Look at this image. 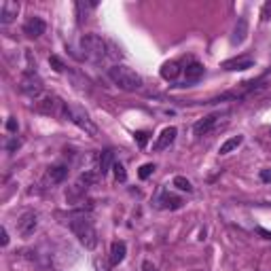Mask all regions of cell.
<instances>
[{
    "instance_id": "1",
    "label": "cell",
    "mask_w": 271,
    "mask_h": 271,
    "mask_svg": "<svg viewBox=\"0 0 271 271\" xmlns=\"http://www.w3.org/2000/svg\"><path fill=\"white\" fill-rule=\"evenodd\" d=\"M81 51L83 58L93 64H102L106 60H121L123 53L112 40H106L97 34H85L81 38Z\"/></svg>"
},
{
    "instance_id": "2",
    "label": "cell",
    "mask_w": 271,
    "mask_h": 271,
    "mask_svg": "<svg viewBox=\"0 0 271 271\" xmlns=\"http://www.w3.org/2000/svg\"><path fill=\"white\" fill-rule=\"evenodd\" d=\"M108 79L117 85L121 91H127V93H134V91H140L144 87V79H142L136 70L127 68L123 64H115L108 68Z\"/></svg>"
},
{
    "instance_id": "3",
    "label": "cell",
    "mask_w": 271,
    "mask_h": 271,
    "mask_svg": "<svg viewBox=\"0 0 271 271\" xmlns=\"http://www.w3.org/2000/svg\"><path fill=\"white\" fill-rule=\"evenodd\" d=\"M68 227H70V231L75 233V237L79 239V244L85 250H95V246H97V231H95L93 220L89 216H85V214L72 216L68 220Z\"/></svg>"
},
{
    "instance_id": "4",
    "label": "cell",
    "mask_w": 271,
    "mask_h": 271,
    "mask_svg": "<svg viewBox=\"0 0 271 271\" xmlns=\"http://www.w3.org/2000/svg\"><path fill=\"white\" fill-rule=\"evenodd\" d=\"M64 119H68V121H72L79 130H83L87 136H91V138H95L97 134H100V130H97V125L93 123V119L89 117V112L85 110L83 106H79V104H68L66 102V106H64Z\"/></svg>"
},
{
    "instance_id": "5",
    "label": "cell",
    "mask_w": 271,
    "mask_h": 271,
    "mask_svg": "<svg viewBox=\"0 0 271 271\" xmlns=\"http://www.w3.org/2000/svg\"><path fill=\"white\" fill-rule=\"evenodd\" d=\"M19 89L30 97H38L45 89V85H42V79L38 77L36 70H26L19 79Z\"/></svg>"
},
{
    "instance_id": "6",
    "label": "cell",
    "mask_w": 271,
    "mask_h": 271,
    "mask_svg": "<svg viewBox=\"0 0 271 271\" xmlns=\"http://www.w3.org/2000/svg\"><path fill=\"white\" fill-rule=\"evenodd\" d=\"M97 182V174L95 172H83L81 176H79V180L72 184V187H70V191H68V199L70 202H75V199H81L85 193H87L93 184Z\"/></svg>"
},
{
    "instance_id": "7",
    "label": "cell",
    "mask_w": 271,
    "mask_h": 271,
    "mask_svg": "<svg viewBox=\"0 0 271 271\" xmlns=\"http://www.w3.org/2000/svg\"><path fill=\"white\" fill-rule=\"evenodd\" d=\"M64 106L66 102H62V100L58 95H42L38 102H36V110L42 112V115H53V117H64Z\"/></svg>"
},
{
    "instance_id": "8",
    "label": "cell",
    "mask_w": 271,
    "mask_h": 271,
    "mask_svg": "<svg viewBox=\"0 0 271 271\" xmlns=\"http://www.w3.org/2000/svg\"><path fill=\"white\" fill-rule=\"evenodd\" d=\"M38 229V214L36 212H23L17 218V231L21 237H32L34 231Z\"/></svg>"
},
{
    "instance_id": "9",
    "label": "cell",
    "mask_w": 271,
    "mask_h": 271,
    "mask_svg": "<svg viewBox=\"0 0 271 271\" xmlns=\"http://www.w3.org/2000/svg\"><path fill=\"white\" fill-rule=\"evenodd\" d=\"M45 30H47V23H45V19L38 17V15L28 17L26 23H23V34L28 38H40L42 34H45Z\"/></svg>"
},
{
    "instance_id": "10",
    "label": "cell",
    "mask_w": 271,
    "mask_h": 271,
    "mask_svg": "<svg viewBox=\"0 0 271 271\" xmlns=\"http://www.w3.org/2000/svg\"><path fill=\"white\" fill-rule=\"evenodd\" d=\"M218 119H220V112H212V115H208V117H204V119H199V121L193 125V134H195L197 138L208 136V134L214 130V125L218 123Z\"/></svg>"
},
{
    "instance_id": "11",
    "label": "cell",
    "mask_w": 271,
    "mask_h": 271,
    "mask_svg": "<svg viewBox=\"0 0 271 271\" xmlns=\"http://www.w3.org/2000/svg\"><path fill=\"white\" fill-rule=\"evenodd\" d=\"M176 136H178V130H176V127H165V130H163L159 136H157L155 144H153V151H155V153H161V151L169 149V146L174 144Z\"/></svg>"
},
{
    "instance_id": "12",
    "label": "cell",
    "mask_w": 271,
    "mask_h": 271,
    "mask_svg": "<svg viewBox=\"0 0 271 271\" xmlns=\"http://www.w3.org/2000/svg\"><path fill=\"white\" fill-rule=\"evenodd\" d=\"M17 15H19V3H13V0H3L0 3V23L3 26L13 23Z\"/></svg>"
},
{
    "instance_id": "13",
    "label": "cell",
    "mask_w": 271,
    "mask_h": 271,
    "mask_svg": "<svg viewBox=\"0 0 271 271\" xmlns=\"http://www.w3.org/2000/svg\"><path fill=\"white\" fill-rule=\"evenodd\" d=\"M157 206H159L161 210H178V208H182V197L163 191L161 197L157 199Z\"/></svg>"
},
{
    "instance_id": "14",
    "label": "cell",
    "mask_w": 271,
    "mask_h": 271,
    "mask_svg": "<svg viewBox=\"0 0 271 271\" xmlns=\"http://www.w3.org/2000/svg\"><path fill=\"white\" fill-rule=\"evenodd\" d=\"M68 178V165L58 163V165H51L47 169V182L49 184H62Z\"/></svg>"
},
{
    "instance_id": "15",
    "label": "cell",
    "mask_w": 271,
    "mask_h": 271,
    "mask_svg": "<svg viewBox=\"0 0 271 271\" xmlns=\"http://www.w3.org/2000/svg\"><path fill=\"white\" fill-rule=\"evenodd\" d=\"M254 66V58H250V55H241V58H233V60H227L223 64L225 70H231V72H235V70H248Z\"/></svg>"
},
{
    "instance_id": "16",
    "label": "cell",
    "mask_w": 271,
    "mask_h": 271,
    "mask_svg": "<svg viewBox=\"0 0 271 271\" xmlns=\"http://www.w3.org/2000/svg\"><path fill=\"white\" fill-rule=\"evenodd\" d=\"M204 72H206V68L199 64V62H191L187 68H184V85H191V83H197L199 79L204 77Z\"/></svg>"
},
{
    "instance_id": "17",
    "label": "cell",
    "mask_w": 271,
    "mask_h": 271,
    "mask_svg": "<svg viewBox=\"0 0 271 271\" xmlns=\"http://www.w3.org/2000/svg\"><path fill=\"white\" fill-rule=\"evenodd\" d=\"M125 254H127V244H125V241H112V246H110V263L112 265L123 263Z\"/></svg>"
},
{
    "instance_id": "18",
    "label": "cell",
    "mask_w": 271,
    "mask_h": 271,
    "mask_svg": "<svg viewBox=\"0 0 271 271\" xmlns=\"http://www.w3.org/2000/svg\"><path fill=\"white\" fill-rule=\"evenodd\" d=\"M115 163H117V161H115V151H110V149L104 151L102 155H100V169H97L100 176H106Z\"/></svg>"
},
{
    "instance_id": "19",
    "label": "cell",
    "mask_w": 271,
    "mask_h": 271,
    "mask_svg": "<svg viewBox=\"0 0 271 271\" xmlns=\"http://www.w3.org/2000/svg\"><path fill=\"white\" fill-rule=\"evenodd\" d=\"M246 34H248V19H246V17H239L237 23H235V30H233L231 42H233V45H241V42L246 40Z\"/></svg>"
},
{
    "instance_id": "20",
    "label": "cell",
    "mask_w": 271,
    "mask_h": 271,
    "mask_svg": "<svg viewBox=\"0 0 271 271\" xmlns=\"http://www.w3.org/2000/svg\"><path fill=\"white\" fill-rule=\"evenodd\" d=\"M180 72H182V68H180L178 62H165V64L161 66V77H163L165 81H176Z\"/></svg>"
},
{
    "instance_id": "21",
    "label": "cell",
    "mask_w": 271,
    "mask_h": 271,
    "mask_svg": "<svg viewBox=\"0 0 271 271\" xmlns=\"http://www.w3.org/2000/svg\"><path fill=\"white\" fill-rule=\"evenodd\" d=\"M241 142H244V136H233L227 142H223L220 149H218V155H229L231 151H235L237 146H241Z\"/></svg>"
},
{
    "instance_id": "22",
    "label": "cell",
    "mask_w": 271,
    "mask_h": 271,
    "mask_svg": "<svg viewBox=\"0 0 271 271\" xmlns=\"http://www.w3.org/2000/svg\"><path fill=\"white\" fill-rule=\"evenodd\" d=\"M97 5L95 3H77V11H79V21L83 19H87V15L95 9Z\"/></svg>"
},
{
    "instance_id": "23",
    "label": "cell",
    "mask_w": 271,
    "mask_h": 271,
    "mask_svg": "<svg viewBox=\"0 0 271 271\" xmlns=\"http://www.w3.org/2000/svg\"><path fill=\"white\" fill-rule=\"evenodd\" d=\"M174 187H176L178 191H182V193H193V184H191V180H189V178H184V176H176V178H174Z\"/></svg>"
},
{
    "instance_id": "24",
    "label": "cell",
    "mask_w": 271,
    "mask_h": 271,
    "mask_svg": "<svg viewBox=\"0 0 271 271\" xmlns=\"http://www.w3.org/2000/svg\"><path fill=\"white\" fill-rule=\"evenodd\" d=\"M112 172H115L117 182H125V180H127V172H125L123 163H115V165H112Z\"/></svg>"
},
{
    "instance_id": "25",
    "label": "cell",
    "mask_w": 271,
    "mask_h": 271,
    "mask_svg": "<svg viewBox=\"0 0 271 271\" xmlns=\"http://www.w3.org/2000/svg\"><path fill=\"white\" fill-rule=\"evenodd\" d=\"M155 172V163H144V165H142L140 167V172H138V176L142 178V180H146L151 174Z\"/></svg>"
},
{
    "instance_id": "26",
    "label": "cell",
    "mask_w": 271,
    "mask_h": 271,
    "mask_svg": "<svg viewBox=\"0 0 271 271\" xmlns=\"http://www.w3.org/2000/svg\"><path fill=\"white\" fill-rule=\"evenodd\" d=\"M49 64H51V68L55 70V72H64V62L58 58V55H51V58H49Z\"/></svg>"
},
{
    "instance_id": "27",
    "label": "cell",
    "mask_w": 271,
    "mask_h": 271,
    "mask_svg": "<svg viewBox=\"0 0 271 271\" xmlns=\"http://www.w3.org/2000/svg\"><path fill=\"white\" fill-rule=\"evenodd\" d=\"M134 140L138 142L140 149H144L146 142H149V134H146V132H136V134H134Z\"/></svg>"
},
{
    "instance_id": "28",
    "label": "cell",
    "mask_w": 271,
    "mask_h": 271,
    "mask_svg": "<svg viewBox=\"0 0 271 271\" xmlns=\"http://www.w3.org/2000/svg\"><path fill=\"white\" fill-rule=\"evenodd\" d=\"M19 146H21V140H19L17 136H13V138L7 142V151H9V153H15Z\"/></svg>"
},
{
    "instance_id": "29",
    "label": "cell",
    "mask_w": 271,
    "mask_h": 271,
    "mask_svg": "<svg viewBox=\"0 0 271 271\" xmlns=\"http://www.w3.org/2000/svg\"><path fill=\"white\" fill-rule=\"evenodd\" d=\"M271 19V3H265L261 9V21H269Z\"/></svg>"
},
{
    "instance_id": "30",
    "label": "cell",
    "mask_w": 271,
    "mask_h": 271,
    "mask_svg": "<svg viewBox=\"0 0 271 271\" xmlns=\"http://www.w3.org/2000/svg\"><path fill=\"white\" fill-rule=\"evenodd\" d=\"M7 130H9L11 134H17V130H19L17 121H15V119H9V121H7Z\"/></svg>"
},
{
    "instance_id": "31",
    "label": "cell",
    "mask_w": 271,
    "mask_h": 271,
    "mask_svg": "<svg viewBox=\"0 0 271 271\" xmlns=\"http://www.w3.org/2000/svg\"><path fill=\"white\" fill-rule=\"evenodd\" d=\"M0 237H3V239H0V246H3V248H7V246H9V233H7V229H5V227H3V229H0Z\"/></svg>"
},
{
    "instance_id": "32",
    "label": "cell",
    "mask_w": 271,
    "mask_h": 271,
    "mask_svg": "<svg viewBox=\"0 0 271 271\" xmlns=\"http://www.w3.org/2000/svg\"><path fill=\"white\" fill-rule=\"evenodd\" d=\"M261 180L263 182H271V169H261Z\"/></svg>"
},
{
    "instance_id": "33",
    "label": "cell",
    "mask_w": 271,
    "mask_h": 271,
    "mask_svg": "<svg viewBox=\"0 0 271 271\" xmlns=\"http://www.w3.org/2000/svg\"><path fill=\"white\" fill-rule=\"evenodd\" d=\"M142 269H144V271H157V267H155L151 261H144V263H142Z\"/></svg>"
},
{
    "instance_id": "34",
    "label": "cell",
    "mask_w": 271,
    "mask_h": 271,
    "mask_svg": "<svg viewBox=\"0 0 271 271\" xmlns=\"http://www.w3.org/2000/svg\"><path fill=\"white\" fill-rule=\"evenodd\" d=\"M256 231H259L261 235H265V239H271V231H265L263 227H259V229H256Z\"/></svg>"
}]
</instances>
